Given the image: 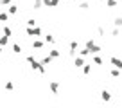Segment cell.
Here are the masks:
<instances>
[{"mask_svg":"<svg viewBox=\"0 0 122 108\" xmlns=\"http://www.w3.org/2000/svg\"><path fill=\"white\" fill-rule=\"evenodd\" d=\"M92 59H93V63H95V65H101V63H102V58H101L99 54H95V56H93Z\"/></svg>","mask_w":122,"mask_h":108,"instance_id":"24","label":"cell"},{"mask_svg":"<svg viewBox=\"0 0 122 108\" xmlns=\"http://www.w3.org/2000/svg\"><path fill=\"white\" fill-rule=\"evenodd\" d=\"M2 52H4V47H2V45H0V54H2Z\"/></svg>","mask_w":122,"mask_h":108,"instance_id":"32","label":"cell"},{"mask_svg":"<svg viewBox=\"0 0 122 108\" xmlns=\"http://www.w3.org/2000/svg\"><path fill=\"white\" fill-rule=\"evenodd\" d=\"M40 61H41V65H43V67H47V65H50V63H52V58H50L49 54H47V56H43Z\"/></svg>","mask_w":122,"mask_h":108,"instance_id":"11","label":"cell"},{"mask_svg":"<svg viewBox=\"0 0 122 108\" xmlns=\"http://www.w3.org/2000/svg\"><path fill=\"white\" fill-rule=\"evenodd\" d=\"M0 36H2V34H0Z\"/></svg>","mask_w":122,"mask_h":108,"instance_id":"36","label":"cell"},{"mask_svg":"<svg viewBox=\"0 0 122 108\" xmlns=\"http://www.w3.org/2000/svg\"><path fill=\"white\" fill-rule=\"evenodd\" d=\"M93 2H104V0H93Z\"/></svg>","mask_w":122,"mask_h":108,"instance_id":"33","label":"cell"},{"mask_svg":"<svg viewBox=\"0 0 122 108\" xmlns=\"http://www.w3.org/2000/svg\"><path fill=\"white\" fill-rule=\"evenodd\" d=\"M43 7V0H32V9H41Z\"/></svg>","mask_w":122,"mask_h":108,"instance_id":"13","label":"cell"},{"mask_svg":"<svg viewBox=\"0 0 122 108\" xmlns=\"http://www.w3.org/2000/svg\"><path fill=\"white\" fill-rule=\"evenodd\" d=\"M77 49H79L77 40H72V42H70V50H68V54L72 56V58H77Z\"/></svg>","mask_w":122,"mask_h":108,"instance_id":"3","label":"cell"},{"mask_svg":"<svg viewBox=\"0 0 122 108\" xmlns=\"http://www.w3.org/2000/svg\"><path fill=\"white\" fill-rule=\"evenodd\" d=\"M11 4H13V0H0V5H2V7H9Z\"/></svg>","mask_w":122,"mask_h":108,"instance_id":"25","label":"cell"},{"mask_svg":"<svg viewBox=\"0 0 122 108\" xmlns=\"http://www.w3.org/2000/svg\"><path fill=\"white\" fill-rule=\"evenodd\" d=\"M74 65H76V69H83L86 63H84V58H81V56H77V58H74Z\"/></svg>","mask_w":122,"mask_h":108,"instance_id":"8","label":"cell"},{"mask_svg":"<svg viewBox=\"0 0 122 108\" xmlns=\"http://www.w3.org/2000/svg\"><path fill=\"white\" fill-rule=\"evenodd\" d=\"M43 5H47V7H57L59 0H43Z\"/></svg>","mask_w":122,"mask_h":108,"instance_id":"9","label":"cell"},{"mask_svg":"<svg viewBox=\"0 0 122 108\" xmlns=\"http://www.w3.org/2000/svg\"><path fill=\"white\" fill-rule=\"evenodd\" d=\"M25 34L27 36H41V27H25Z\"/></svg>","mask_w":122,"mask_h":108,"instance_id":"2","label":"cell"},{"mask_svg":"<svg viewBox=\"0 0 122 108\" xmlns=\"http://www.w3.org/2000/svg\"><path fill=\"white\" fill-rule=\"evenodd\" d=\"M97 32H99V36H104V32H106V31H104V27H99V29H97Z\"/></svg>","mask_w":122,"mask_h":108,"instance_id":"31","label":"cell"},{"mask_svg":"<svg viewBox=\"0 0 122 108\" xmlns=\"http://www.w3.org/2000/svg\"><path fill=\"white\" fill-rule=\"evenodd\" d=\"M7 20H9V13L7 11H0V22H7Z\"/></svg>","mask_w":122,"mask_h":108,"instance_id":"15","label":"cell"},{"mask_svg":"<svg viewBox=\"0 0 122 108\" xmlns=\"http://www.w3.org/2000/svg\"><path fill=\"white\" fill-rule=\"evenodd\" d=\"M110 74H111V77H118V76H120V70H118V69H113Z\"/></svg>","mask_w":122,"mask_h":108,"instance_id":"28","label":"cell"},{"mask_svg":"<svg viewBox=\"0 0 122 108\" xmlns=\"http://www.w3.org/2000/svg\"><path fill=\"white\" fill-rule=\"evenodd\" d=\"M81 108H83V106H81Z\"/></svg>","mask_w":122,"mask_h":108,"instance_id":"35","label":"cell"},{"mask_svg":"<svg viewBox=\"0 0 122 108\" xmlns=\"http://www.w3.org/2000/svg\"><path fill=\"white\" fill-rule=\"evenodd\" d=\"M79 56H81V58H86V56H92V52H90V49H86V47H84V49L79 50Z\"/></svg>","mask_w":122,"mask_h":108,"instance_id":"14","label":"cell"},{"mask_svg":"<svg viewBox=\"0 0 122 108\" xmlns=\"http://www.w3.org/2000/svg\"><path fill=\"white\" fill-rule=\"evenodd\" d=\"M66 2H72V0H66Z\"/></svg>","mask_w":122,"mask_h":108,"instance_id":"34","label":"cell"},{"mask_svg":"<svg viewBox=\"0 0 122 108\" xmlns=\"http://www.w3.org/2000/svg\"><path fill=\"white\" fill-rule=\"evenodd\" d=\"M118 34H120V29H118V27L111 29V36H118Z\"/></svg>","mask_w":122,"mask_h":108,"instance_id":"30","label":"cell"},{"mask_svg":"<svg viewBox=\"0 0 122 108\" xmlns=\"http://www.w3.org/2000/svg\"><path fill=\"white\" fill-rule=\"evenodd\" d=\"M49 88L52 94H59V83L57 81H49Z\"/></svg>","mask_w":122,"mask_h":108,"instance_id":"5","label":"cell"},{"mask_svg":"<svg viewBox=\"0 0 122 108\" xmlns=\"http://www.w3.org/2000/svg\"><path fill=\"white\" fill-rule=\"evenodd\" d=\"M43 47H45V40H34V42H32V49L41 50Z\"/></svg>","mask_w":122,"mask_h":108,"instance_id":"6","label":"cell"},{"mask_svg":"<svg viewBox=\"0 0 122 108\" xmlns=\"http://www.w3.org/2000/svg\"><path fill=\"white\" fill-rule=\"evenodd\" d=\"M7 13H9V15H16V13H18V5H16V4H11V5L7 7Z\"/></svg>","mask_w":122,"mask_h":108,"instance_id":"12","label":"cell"},{"mask_svg":"<svg viewBox=\"0 0 122 108\" xmlns=\"http://www.w3.org/2000/svg\"><path fill=\"white\" fill-rule=\"evenodd\" d=\"M83 74H84V76L92 74V65H84V67H83Z\"/></svg>","mask_w":122,"mask_h":108,"instance_id":"23","label":"cell"},{"mask_svg":"<svg viewBox=\"0 0 122 108\" xmlns=\"http://www.w3.org/2000/svg\"><path fill=\"white\" fill-rule=\"evenodd\" d=\"M101 99H102L104 103H108V101H111V94L108 92V90H102V92H101Z\"/></svg>","mask_w":122,"mask_h":108,"instance_id":"10","label":"cell"},{"mask_svg":"<svg viewBox=\"0 0 122 108\" xmlns=\"http://www.w3.org/2000/svg\"><path fill=\"white\" fill-rule=\"evenodd\" d=\"M113 23H115V27H118V29H120V27H122V16H117V18L113 20Z\"/></svg>","mask_w":122,"mask_h":108,"instance_id":"21","label":"cell"},{"mask_svg":"<svg viewBox=\"0 0 122 108\" xmlns=\"http://www.w3.org/2000/svg\"><path fill=\"white\" fill-rule=\"evenodd\" d=\"M49 56H50L52 59H57V58H61V50L54 47V49H50V50H49Z\"/></svg>","mask_w":122,"mask_h":108,"instance_id":"7","label":"cell"},{"mask_svg":"<svg viewBox=\"0 0 122 108\" xmlns=\"http://www.w3.org/2000/svg\"><path fill=\"white\" fill-rule=\"evenodd\" d=\"M43 40H45V43H56V38H54L52 34H45Z\"/></svg>","mask_w":122,"mask_h":108,"instance_id":"19","label":"cell"},{"mask_svg":"<svg viewBox=\"0 0 122 108\" xmlns=\"http://www.w3.org/2000/svg\"><path fill=\"white\" fill-rule=\"evenodd\" d=\"M2 32H4V36H11L13 34V29L9 25H4V29H2Z\"/></svg>","mask_w":122,"mask_h":108,"instance_id":"18","label":"cell"},{"mask_svg":"<svg viewBox=\"0 0 122 108\" xmlns=\"http://www.w3.org/2000/svg\"><path fill=\"white\" fill-rule=\"evenodd\" d=\"M110 63L115 67V69L122 70V59H120V58H117V56H111V58H110Z\"/></svg>","mask_w":122,"mask_h":108,"instance_id":"4","label":"cell"},{"mask_svg":"<svg viewBox=\"0 0 122 108\" xmlns=\"http://www.w3.org/2000/svg\"><path fill=\"white\" fill-rule=\"evenodd\" d=\"M25 59H27V63L30 65V69H32V70H36V72H40V74H45V67H43L41 61H38V59H36L32 54H29Z\"/></svg>","mask_w":122,"mask_h":108,"instance_id":"1","label":"cell"},{"mask_svg":"<svg viewBox=\"0 0 122 108\" xmlns=\"http://www.w3.org/2000/svg\"><path fill=\"white\" fill-rule=\"evenodd\" d=\"M5 90H9V92L15 90V83H13V81H5Z\"/></svg>","mask_w":122,"mask_h":108,"instance_id":"22","label":"cell"},{"mask_svg":"<svg viewBox=\"0 0 122 108\" xmlns=\"http://www.w3.org/2000/svg\"><path fill=\"white\" fill-rule=\"evenodd\" d=\"M108 7H117V0H106Z\"/></svg>","mask_w":122,"mask_h":108,"instance_id":"27","label":"cell"},{"mask_svg":"<svg viewBox=\"0 0 122 108\" xmlns=\"http://www.w3.org/2000/svg\"><path fill=\"white\" fill-rule=\"evenodd\" d=\"M25 23H27V27H38V25H36V20H34V18H29Z\"/></svg>","mask_w":122,"mask_h":108,"instance_id":"26","label":"cell"},{"mask_svg":"<svg viewBox=\"0 0 122 108\" xmlns=\"http://www.w3.org/2000/svg\"><path fill=\"white\" fill-rule=\"evenodd\" d=\"M90 52H92V56H95V54H99V52H101V47L95 43V45H93V47L90 49Z\"/></svg>","mask_w":122,"mask_h":108,"instance_id":"20","label":"cell"},{"mask_svg":"<svg viewBox=\"0 0 122 108\" xmlns=\"http://www.w3.org/2000/svg\"><path fill=\"white\" fill-rule=\"evenodd\" d=\"M13 52L15 54H22V45H20V43H13Z\"/></svg>","mask_w":122,"mask_h":108,"instance_id":"17","label":"cell"},{"mask_svg":"<svg viewBox=\"0 0 122 108\" xmlns=\"http://www.w3.org/2000/svg\"><path fill=\"white\" fill-rule=\"evenodd\" d=\"M7 43H9V36L2 34V36H0V45H2V47H7Z\"/></svg>","mask_w":122,"mask_h":108,"instance_id":"16","label":"cell"},{"mask_svg":"<svg viewBox=\"0 0 122 108\" xmlns=\"http://www.w3.org/2000/svg\"><path fill=\"white\" fill-rule=\"evenodd\" d=\"M88 7H90V5H88V2H81V4H79V9H83V11H86Z\"/></svg>","mask_w":122,"mask_h":108,"instance_id":"29","label":"cell"}]
</instances>
